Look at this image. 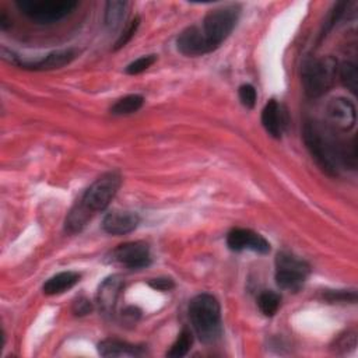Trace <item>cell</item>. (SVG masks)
<instances>
[{"label":"cell","mask_w":358,"mask_h":358,"mask_svg":"<svg viewBox=\"0 0 358 358\" xmlns=\"http://www.w3.org/2000/svg\"><path fill=\"white\" fill-rule=\"evenodd\" d=\"M239 6L228 4L211 10L201 24L185 28L176 38V48L185 56H203L211 53L231 35L238 18Z\"/></svg>","instance_id":"6da1fadb"},{"label":"cell","mask_w":358,"mask_h":358,"mask_svg":"<svg viewBox=\"0 0 358 358\" xmlns=\"http://www.w3.org/2000/svg\"><path fill=\"white\" fill-rule=\"evenodd\" d=\"M303 141L316 165L329 176H337L343 166V144L333 137L331 131L316 122H308L303 126Z\"/></svg>","instance_id":"7a4b0ae2"},{"label":"cell","mask_w":358,"mask_h":358,"mask_svg":"<svg viewBox=\"0 0 358 358\" xmlns=\"http://www.w3.org/2000/svg\"><path fill=\"white\" fill-rule=\"evenodd\" d=\"M189 319L200 341L211 344L221 336V309L213 295H196L189 303Z\"/></svg>","instance_id":"3957f363"},{"label":"cell","mask_w":358,"mask_h":358,"mask_svg":"<svg viewBox=\"0 0 358 358\" xmlns=\"http://www.w3.org/2000/svg\"><path fill=\"white\" fill-rule=\"evenodd\" d=\"M337 60L322 56L305 62L302 67V87L309 98L324 95L334 84L337 76Z\"/></svg>","instance_id":"277c9868"},{"label":"cell","mask_w":358,"mask_h":358,"mask_svg":"<svg viewBox=\"0 0 358 358\" xmlns=\"http://www.w3.org/2000/svg\"><path fill=\"white\" fill-rule=\"evenodd\" d=\"M15 6L31 21L48 25L70 15L78 3L74 0H18Z\"/></svg>","instance_id":"5b68a950"},{"label":"cell","mask_w":358,"mask_h":358,"mask_svg":"<svg viewBox=\"0 0 358 358\" xmlns=\"http://www.w3.org/2000/svg\"><path fill=\"white\" fill-rule=\"evenodd\" d=\"M310 273L309 264L287 252H280L275 257V282L287 291H298L302 288Z\"/></svg>","instance_id":"8992f818"},{"label":"cell","mask_w":358,"mask_h":358,"mask_svg":"<svg viewBox=\"0 0 358 358\" xmlns=\"http://www.w3.org/2000/svg\"><path fill=\"white\" fill-rule=\"evenodd\" d=\"M122 183V176L119 172H108L101 175L83 194L81 203L94 214L96 211L105 210L115 194L117 193Z\"/></svg>","instance_id":"52a82bcc"},{"label":"cell","mask_w":358,"mask_h":358,"mask_svg":"<svg viewBox=\"0 0 358 358\" xmlns=\"http://www.w3.org/2000/svg\"><path fill=\"white\" fill-rule=\"evenodd\" d=\"M77 52L74 49H62V50H53L39 59L35 60H24L20 56L14 55L11 50H7L6 48H1V57L13 63L21 69L25 70H34V71H46V70H55L62 69L63 66L71 63L76 59Z\"/></svg>","instance_id":"ba28073f"},{"label":"cell","mask_w":358,"mask_h":358,"mask_svg":"<svg viewBox=\"0 0 358 358\" xmlns=\"http://www.w3.org/2000/svg\"><path fill=\"white\" fill-rule=\"evenodd\" d=\"M110 260L123 264L127 268H144L151 263L150 246L143 241L122 243L112 250Z\"/></svg>","instance_id":"9c48e42d"},{"label":"cell","mask_w":358,"mask_h":358,"mask_svg":"<svg viewBox=\"0 0 358 358\" xmlns=\"http://www.w3.org/2000/svg\"><path fill=\"white\" fill-rule=\"evenodd\" d=\"M227 245L231 250H252L260 255L270 252V243L260 234L246 229V228H234L227 235Z\"/></svg>","instance_id":"30bf717a"},{"label":"cell","mask_w":358,"mask_h":358,"mask_svg":"<svg viewBox=\"0 0 358 358\" xmlns=\"http://www.w3.org/2000/svg\"><path fill=\"white\" fill-rule=\"evenodd\" d=\"M327 122L337 130L348 131L354 127L357 112L354 103L343 96H337L329 101L326 106Z\"/></svg>","instance_id":"8fae6325"},{"label":"cell","mask_w":358,"mask_h":358,"mask_svg":"<svg viewBox=\"0 0 358 358\" xmlns=\"http://www.w3.org/2000/svg\"><path fill=\"white\" fill-rule=\"evenodd\" d=\"M140 224V217L133 211H112L102 221V228L110 235H124L134 231Z\"/></svg>","instance_id":"7c38bea8"},{"label":"cell","mask_w":358,"mask_h":358,"mask_svg":"<svg viewBox=\"0 0 358 358\" xmlns=\"http://www.w3.org/2000/svg\"><path fill=\"white\" fill-rule=\"evenodd\" d=\"M262 123L271 137L280 138L282 136L287 127V113L275 99H270L264 105L262 110Z\"/></svg>","instance_id":"4fadbf2b"},{"label":"cell","mask_w":358,"mask_h":358,"mask_svg":"<svg viewBox=\"0 0 358 358\" xmlns=\"http://www.w3.org/2000/svg\"><path fill=\"white\" fill-rule=\"evenodd\" d=\"M123 285V280L119 275H110L101 282L96 294V303L101 312L105 315H110L113 312Z\"/></svg>","instance_id":"5bb4252c"},{"label":"cell","mask_w":358,"mask_h":358,"mask_svg":"<svg viewBox=\"0 0 358 358\" xmlns=\"http://www.w3.org/2000/svg\"><path fill=\"white\" fill-rule=\"evenodd\" d=\"M98 352L106 358L141 357L144 354V350L141 348V345H134L127 341H122L117 338H106L98 344Z\"/></svg>","instance_id":"9a60e30c"},{"label":"cell","mask_w":358,"mask_h":358,"mask_svg":"<svg viewBox=\"0 0 358 358\" xmlns=\"http://www.w3.org/2000/svg\"><path fill=\"white\" fill-rule=\"evenodd\" d=\"M80 274L77 271H62L57 273L56 275L50 277L45 284H43V292L46 295H59L63 294L64 291L73 288L78 281H80Z\"/></svg>","instance_id":"2e32d148"},{"label":"cell","mask_w":358,"mask_h":358,"mask_svg":"<svg viewBox=\"0 0 358 358\" xmlns=\"http://www.w3.org/2000/svg\"><path fill=\"white\" fill-rule=\"evenodd\" d=\"M91 215L92 213L81 201H78L66 217V222H64L66 231L70 234L80 232L87 225Z\"/></svg>","instance_id":"e0dca14e"},{"label":"cell","mask_w":358,"mask_h":358,"mask_svg":"<svg viewBox=\"0 0 358 358\" xmlns=\"http://www.w3.org/2000/svg\"><path fill=\"white\" fill-rule=\"evenodd\" d=\"M126 7H127V3L126 1H117V0H112V1H108L106 3V7H105V25L109 28V29H116L123 18H124V14H126Z\"/></svg>","instance_id":"ac0fdd59"},{"label":"cell","mask_w":358,"mask_h":358,"mask_svg":"<svg viewBox=\"0 0 358 358\" xmlns=\"http://www.w3.org/2000/svg\"><path fill=\"white\" fill-rule=\"evenodd\" d=\"M144 103V98L138 94H131L126 95L120 99H117L113 106L110 108V112L113 115H130L137 112Z\"/></svg>","instance_id":"d6986e66"},{"label":"cell","mask_w":358,"mask_h":358,"mask_svg":"<svg viewBox=\"0 0 358 358\" xmlns=\"http://www.w3.org/2000/svg\"><path fill=\"white\" fill-rule=\"evenodd\" d=\"M337 73L340 77L341 84L350 90L352 94H357V87H358V70H357V64L354 62H343L338 67H337Z\"/></svg>","instance_id":"ffe728a7"},{"label":"cell","mask_w":358,"mask_h":358,"mask_svg":"<svg viewBox=\"0 0 358 358\" xmlns=\"http://www.w3.org/2000/svg\"><path fill=\"white\" fill-rule=\"evenodd\" d=\"M192 343H193V336H192V331L189 329H183L176 341L171 345V348L166 351V357L169 358H180L183 355H186L192 347Z\"/></svg>","instance_id":"44dd1931"},{"label":"cell","mask_w":358,"mask_h":358,"mask_svg":"<svg viewBox=\"0 0 358 358\" xmlns=\"http://www.w3.org/2000/svg\"><path fill=\"white\" fill-rule=\"evenodd\" d=\"M281 296L274 291H263L257 298L259 309L264 316H273L280 308Z\"/></svg>","instance_id":"7402d4cb"},{"label":"cell","mask_w":358,"mask_h":358,"mask_svg":"<svg viewBox=\"0 0 358 358\" xmlns=\"http://www.w3.org/2000/svg\"><path fill=\"white\" fill-rule=\"evenodd\" d=\"M155 62H157V55H145V56H141V57H138V59H136V60H133L131 63L127 64L126 73L130 74V76L140 74V73L145 71L147 69H150Z\"/></svg>","instance_id":"603a6c76"},{"label":"cell","mask_w":358,"mask_h":358,"mask_svg":"<svg viewBox=\"0 0 358 358\" xmlns=\"http://www.w3.org/2000/svg\"><path fill=\"white\" fill-rule=\"evenodd\" d=\"M138 25H140V18H138V17H134V18L124 27L123 32L119 35V38H117V41H116L113 49L117 50V49L123 48V46L134 36V34H136Z\"/></svg>","instance_id":"cb8c5ba5"},{"label":"cell","mask_w":358,"mask_h":358,"mask_svg":"<svg viewBox=\"0 0 358 358\" xmlns=\"http://www.w3.org/2000/svg\"><path fill=\"white\" fill-rule=\"evenodd\" d=\"M239 99L242 102V105L248 109H252L255 108L256 105V99H257V94H256V90L253 85L250 84H243L239 87Z\"/></svg>","instance_id":"d4e9b609"},{"label":"cell","mask_w":358,"mask_h":358,"mask_svg":"<svg viewBox=\"0 0 358 358\" xmlns=\"http://www.w3.org/2000/svg\"><path fill=\"white\" fill-rule=\"evenodd\" d=\"M326 299L331 301V302H338V301H351L355 302L357 301V294L355 291H344V289H337V291H327L326 292Z\"/></svg>","instance_id":"484cf974"},{"label":"cell","mask_w":358,"mask_h":358,"mask_svg":"<svg viewBox=\"0 0 358 358\" xmlns=\"http://www.w3.org/2000/svg\"><path fill=\"white\" fill-rule=\"evenodd\" d=\"M336 350H338V348H343L344 351L347 350L348 351V348L350 350H354L355 347H357V334H355V331H347L344 336H341L337 341H336Z\"/></svg>","instance_id":"4316f807"},{"label":"cell","mask_w":358,"mask_h":358,"mask_svg":"<svg viewBox=\"0 0 358 358\" xmlns=\"http://www.w3.org/2000/svg\"><path fill=\"white\" fill-rule=\"evenodd\" d=\"M148 285L157 291H171L175 287V282L168 277H158L150 280Z\"/></svg>","instance_id":"83f0119b"},{"label":"cell","mask_w":358,"mask_h":358,"mask_svg":"<svg viewBox=\"0 0 358 358\" xmlns=\"http://www.w3.org/2000/svg\"><path fill=\"white\" fill-rule=\"evenodd\" d=\"M92 309V305L91 302L87 299V298H78L74 305H73V312L77 315V316H83V315H87L90 313Z\"/></svg>","instance_id":"f1b7e54d"}]
</instances>
